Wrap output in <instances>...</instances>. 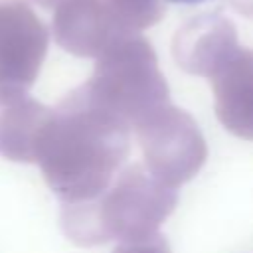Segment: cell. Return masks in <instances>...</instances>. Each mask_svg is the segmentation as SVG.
Instances as JSON below:
<instances>
[{
    "instance_id": "1",
    "label": "cell",
    "mask_w": 253,
    "mask_h": 253,
    "mask_svg": "<svg viewBox=\"0 0 253 253\" xmlns=\"http://www.w3.org/2000/svg\"><path fill=\"white\" fill-rule=\"evenodd\" d=\"M93 97L95 105L132 126L166 105L168 85L152 47L128 36L109 45L93 79Z\"/></svg>"
},
{
    "instance_id": "2",
    "label": "cell",
    "mask_w": 253,
    "mask_h": 253,
    "mask_svg": "<svg viewBox=\"0 0 253 253\" xmlns=\"http://www.w3.org/2000/svg\"><path fill=\"white\" fill-rule=\"evenodd\" d=\"M148 174L176 190L192 180L208 158L206 138L196 121L170 103L154 109L134 125Z\"/></svg>"
},
{
    "instance_id": "3",
    "label": "cell",
    "mask_w": 253,
    "mask_h": 253,
    "mask_svg": "<svg viewBox=\"0 0 253 253\" xmlns=\"http://www.w3.org/2000/svg\"><path fill=\"white\" fill-rule=\"evenodd\" d=\"M178 194L154 180L140 164L128 166L103 206V237L136 241L158 233L174 211Z\"/></svg>"
},
{
    "instance_id": "4",
    "label": "cell",
    "mask_w": 253,
    "mask_h": 253,
    "mask_svg": "<svg viewBox=\"0 0 253 253\" xmlns=\"http://www.w3.org/2000/svg\"><path fill=\"white\" fill-rule=\"evenodd\" d=\"M53 28L57 40L77 53L105 51L126 32L103 0H59Z\"/></svg>"
},
{
    "instance_id": "5",
    "label": "cell",
    "mask_w": 253,
    "mask_h": 253,
    "mask_svg": "<svg viewBox=\"0 0 253 253\" xmlns=\"http://www.w3.org/2000/svg\"><path fill=\"white\" fill-rule=\"evenodd\" d=\"M211 79L217 121L231 134L253 140V51L235 49Z\"/></svg>"
},
{
    "instance_id": "6",
    "label": "cell",
    "mask_w": 253,
    "mask_h": 253,
    "mask_svg": "<svg viewBox=\"0 0 253 253\" xmlns=\"http://www.w3.org/2000/svg\"><path fill=\"white\" fill-rule=\"evenodd\" d=\"M235 49V32L225 20L194 22L174 42V55L180 67L204 77H213Z\"/></svg>"
},
{
    "instance_id": "7",
    "label": "cell",
    "mask_w": 253,
    "mask_h": 253,
    "mask_svg": "<svg viewBox=\"0 0 253 253\" xmlns=\"http://www.w3.org/2000/svg\"><path fill=\"white\" fill-rule=\"evenodd\" d=\"M45 49V28L22 2L0 4V65L34 69Z\"/></svg>"
},
{
    "instance_id": "8",
    "label": "cell",
    "mask_w": 253,
    "mask_h": 253,
    "mask_svg": "<svg viewBox=\"0 0 253 253\" xmlns=\"http://www.w3.org/2000/svg\"><path fill=\"white\" fill-rule=\"evenodd\" d=\"M117 253H170V245L164 239V235L154 233L144 239L125 241V245L119 247Z\"/></svg>"
},
{
    "instance_id": "9",
    "label": "cell",
    "mask_w": 253,
    "mask_h": 253,
    "mask_svg": "<svg viewBox=\"0 0 253 253\" xmlns=\"http://www.w3.org/2000/svg\"><path fill=\"white\" fill-rule=\"evenodd\" d=\"M170 2H176V4H198V2H204V0H170Z\"/></svg>"
},
{
    "instance_id": "10",
    "label": "cell",
    "mask_w": 253,
    "mask_h": 253,
    "mask_svg": "<svg viewBox=\"0 0 253 253\" xmlns=\"http://www.w3.org/2000/svg\"><path fill=\"white\" fill-rule=\"evenodd\" d=\"M34 2L43 4V6H51V4H55V2H59V0H34Z\"/></svg>"
}]
</instances>
